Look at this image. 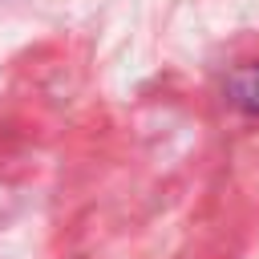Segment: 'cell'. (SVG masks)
Returning a JSON list of instances; mask_svg holds the SVG:
<instances>
[{
	"label": "cell",
	"instance_id": "1",
	"mask_svg": "<svg viewBox=\"0 0 259 259\" xmlns=\"http://www.w3.org/2000/svg\"><path fill=\"white\" fill-rule=\"evenodd\" d=\"M227 97H231V105H239L243 113H255V117H259V61L231 69V77H227Z\"/></svg>",
	"mask_w": 259,
	"mask_h": 259
}]
</instances>
